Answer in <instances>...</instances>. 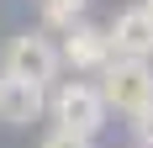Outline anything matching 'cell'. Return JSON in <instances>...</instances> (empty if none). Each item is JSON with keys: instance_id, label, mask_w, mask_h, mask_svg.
<instances>
[{"instance_id": "cell-1", "label": "cell", "mask_w": 153, "mask_h": 148, "mask_svg": "<svg viewBox=\"0 0 153 148\" xmlns=\"http://www.w3.org/2000/svg\"><path fill=\"white\" fill-rule=\"evenodd\" d=\"M58 48H53V37H42V32H21V37H11L5 43V53H0V79H16V85H32V90H48L53 79H58Z\"/></svg>"}, {"instance_id": "cell-7", "label": "cell", "mask_w": 153, "mask_h": 148, "mask_svg": "<svg viewBox=\"0 0 153 148\" xmlns=\"http://www.w3.org/2000/svg\"><path fill=\"white\" fill-rule=\"evenodd\" d=\"M79 11H85V0H42V21L58 32H74L79 27Z\"/></svg>"}, {"instance_id": "cell-4", "label": "cell", "mask_w": 153, "mask_h": 148, "mask_svg": "<svg viewBox=\"0 0 153 148\" xmlns=\"http://www.w3.org/2000/svg\"><path fill=\"white\" fill-rule=\"evenodd\" d=\"M106 43L116 58H132V64H148L153 58V16L143 5H127L116 11V21L106 27Z\"/></svg>"}, {"instance_id": "cell-3", "label": "cell", "mask_w": 153, "mask_h": 148, "mask_svg": "<svg viewBox=\"0 0 153 148\" xmlns=\"http://www.w3.org/2000/svg\"><path fill=\"white\" fill-rule=\"evenodd\" d=\"M100 101H106V111L116 106V111H127V117H137V111H148L153 106V64H132V58H111L106 69H100Z\"/></svg>"}, {"instance_id": "cell-8", "label": "cell", "mask_w": 153, "mask_h": 148, "mask_svg": "<svg viewBox=\"0 0 153 148\" xmlns=\"http://www.w3.org/2000/svg\"><path fill=\"white\" fill-rule=\"evenodd\" d=\"M132 143H137V148H153V106L132 117Z\"/></svg>"}, {"instance_id": "cell-10", "label": "cell", "mask_w": 153, "mask_h": 148, "mask_svg": "<svg viewBox=\"0 0 153 148\" xmlns=\"http://www.w3.org/2000/svg\"><path fill=\"white\" fill-rule=\"evenodd\" d=\"M143 11H148V16H153V0H143Z\"/></svg>"}, {"instance_id": "cell-9", "label": "cell", "mask_w": 153, "mask_h": 148, "mask_svg": "<svg viewBox=\"0 0 153 148\" xmlns=\"http://www.w3.org/2000/svg\"><path fill=\"white\" fill-rule=\"evenodd\" d=\"M42 148H90V143H85V138H74V132H58V127H53V132L42 138Z\"/></svg>"}, {"instance_id": "cell-5", "label": "cell", "mask_w": 153, "mask_h": 148, "mask_svg": "<svg viewBox=\"0 0 153 148\" xmlns=\"http://www.w3.org/2000/svg\"><path fill=\"white\" fill-rule=\"evenodd\" d=\"M111 58H116V53H111V43H106V27H85V21H79L74 32H63L58 64H74V69H85V74H100Z\"/></svg>"}, {"instance_id": "cell-6", "label": "cell", "mask_w": 153, "mask_h": 148, "mask_svg": "<svg viewBox=\"0 0 153 148\" xmlns=\"http://www.w3.org/2000/svg\"><path fill=\"white\" fill-rule=\"evenodd\" d=\"M42 111H48V90L0 79V122H5V127H32Z\"/></svg>"}, {"instance_id": "cell-2", "label": "cell", "mask_w": 153, "mask_h": 148, "mask_svg": "<svg viewBox=\"0 0 153 148\" xmlns=\"http://www.w3.org/2000/svg\"><path fill=\"white\" fill-rule=\"evenodd\" d=\"M48 111L58 122V132H74V138H85V143L106 127V101H100V90H95L90 79H63V85L53 90Z\"/></svg>"}]
</instances>
